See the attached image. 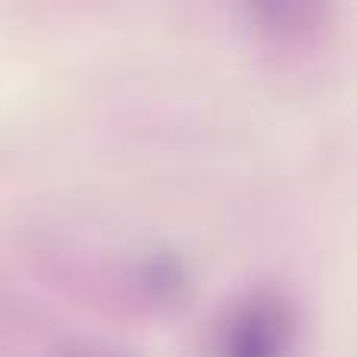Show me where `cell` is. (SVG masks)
Here are the masks:
<instances>
[{
    "instance_id": "6da1fadb",
    "label": "cell",
    "mask_w": 357,
    "mask_h": 357,
    "mask_svg": "<svg viewBox=\"0 0 357 357\" xmlns=\"http://www.w3.org/2000/svg\"><path fill=\"white\" fill-rule=\"evenodd\" d=\"M301 310L289 291L254 285L216 314L207 357H298Z\"/></svg>"
},
{
    "instance_id": "3957f363",
    "label": "cell",
    "mask_w": 357,
    "mask_h": 357,
    "mask_svg": "<svg viewBox=\"0 0 357 357\" xmlns=\"http://www.w3.org/2000/svg\"><path fill=\"white\" fill-rule=\"evenodd\" d=\"M29 357H138L129 348L113 345L104 339H85V335H66V339H50L41 348H35Z\"/></svg>"
},
{
    "instance_id": "7a4b0ae2",
    "label": "cell",
    "mask_w": 357,
    "mask_h": 357,
    "mask_svg": "<svg viewBox=\"0 0 357 357\" xmlns=\"http://www.w3.org/2000/svg\"><path fill=\"white\" fill-rule=\"evenodd\" d=\"M248 29L254 41L270 54L307 56L323 44L329 31V6L323 3H254L248 6Z\"/></svg>"
}]
</instances>
